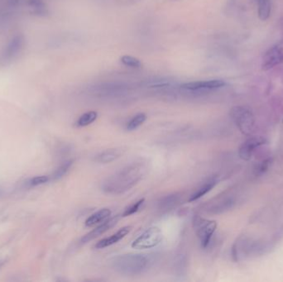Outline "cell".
<instances>
[{"label": "cell", "instance_id": "1", "mask_svg": "<svg viewBox=\"0 0 283 282\" xmlns=\"http://www.w3.org/2000/svg\"><path fill=\"white\" fill-rule=\"evenodd\" d=\"M145 165L134 162L108 177L102 185L103 191L108 194H120L138 184L145 175Z\"/></svg>", "mask_w": 283, "mask_h": 282}, {"label": "cell", "instance_id": "2", "mask_svg": "<svg viewBox=\"0 0 283 282\" xmlns=\"http://www.w3.org/2000/svg\"><path fill=\"white\" fill-rule=\"evenodd\" d=\"M150 258L142 254H123L111 259V266L117 273L124 276H137L148 270Z\"/></svg>", "mask_w": 283, "mask_h": 282}, {"label": "cell", "instance_id": "3", "mask_svg": "<svg viewBox=\"0 0 283 282\" xmlns=\"http://www.w3.org/2000/svg\"><path fill=\"white\" fill-rule=\"evenodd\" d=\"M26 45V40L22 34L15 35L2 47L0 52V67L12 64L22 54Z\"/></svg>", "mask_w": 283, "mask_h": 282}, {"label": "cell", "instance_id": "4", "mask_svg": "<svg viewBox=\"0 0 283 282\" xmlns=\"http://www.w3.org/2000/svg\"><path fill=\"white\" fill-rule=\"evenodd\" d=\"M229 115L235 125L244 135H249L253 132L255 118L251 109L246 106H234L230 109Z\"/></svg>", "mask_w": 283, "mask_h": 282}, {"label": "cell", "instance_id": "5", "mask_svg": "<svg viewBox=\"0 0 283 282\" xmlns=\"http://www.w3.org/2000/svg\"><path fill=\"white\" fill-rule=\"evenodd\" d=\"M23 0H0V32L7 30L22 8Z\"/></svg>", "mask_w": 283, "mask_h": 282}, {"label": "cell", "instance_id": "6", "mask_svg": "<svg viewBox=\"0 0 283 282\" xmlns=\"http://www.w3.org/2000/svg\"><path fill=\"white\" fill-rule=\"evenodd\" d=\"M193 228L199 238L202 248H207L211 240L212 236L216 230L217 223L214 220H209L195 215L193 218Z\"/></svg>", "mask_w": 283, "mask_h": 282}, {"label": "cell", "instance_id": "7", "mask_svg": "<svg viewBox=\"0 0 283 282\" xmlns=\"http://www.w3.org/2000/svg\"><path fill=\"white\" fill-rule=\"evenodd\" d=\"M163 238V232L160 228L151 227L136 238L131 246L134 249H151L159 245Z\"/></svg>", "mask_w": 283, "mask_h": 282}, {"label": "cell", "instance_id": "8", "mask_svg": "<svg viewBox=\"0 0 283 282\" xmlns=\"http://www.w3.org/2000/svg\"><path fill=\"white\" fill-rule=\"evenodd\" d=\"M283 63V50L281 45H276L272 47L264 54L262 62V70L264 71H269L274 67Z\"/></svg>", "mask_w": 283, "mask_h": 282}, {"label": "cell", "instance_id": "9", "mask_svg": "<svg viewBox=\"0 0 283 282\" xmlns=\"http://www.w3.org/2000/svg\"><path fill=\"white\" fill-rule=\"evenodd\" d=\"M226 86V82L223 80H209V81H195L182 85V88L186 91H211L223 88Z\"/></svg>", "mask_w": 283, "mask_h": 282}, {"label": "cell", "instance_id": "10", "mask_svg": "<svg viewBox=\"0 0 283 282\" xmlns=\"http://www.w3.org/2000/svg\"><path fill=\"white\" fill-rule=\"evenodd\" d=\"M119 219H120V215H116L109 218V219L108 218L107 220L103 221V223H101V224H99L98 227H96L94 229L86 234L82 238V243H89L91 241L94 240V238H98L99 236L106 233L107 231L109 230L110 228H113L118 223Z\"/></svg>", "mask_w": 283, "mask_h": 282}, {"label": "cell", "instance_id": "11", "mask_svg": "<svg viewBox=\"0 0 283 282\" xmlns=\"http://www.w3.org/2000/svg\"><path fill=\"white\" fill-rule=\"evenodd\" d=\"M266 143V139L261 138V137H254V138H249L239 147V157L244 161H249V160L251 159L254 150L256 149L257 147H261Z\"/></svg>", "mask_w": 283, "mask_h": 282}, {"label": "cell", "instance_id": "12", "mask_svg": "<svg viewBox=\"0 0 283 282\" xmlns=\"http://www.w3.org/2000/svg\"><path fill=\"white\" fill-rule=\"evenodd\" d=\"M132 230L131 226H125L120 228L117 233H114L113 235H111L108 238H103L98 241V243L94 245L96 249H102V248H107L109 246L113 245L115 243H118L119 241L122 240L123 238H125L128 233H130Z\"/></svg>", "mask_w": 283, "mask_h": 282}, {"label": "cell", "instance_id": "13", "mask_svg": "<svg viewBox=\"0 0 283 282\" xmlns=\"http://www.w3.org/2000/svg\"><path fill=\"white\" fill-rule=\"evenodd\" d=\"M234 201L231 199H215L213 201L207 203L205 205V211L210 213H220L226 211L232 208Z\"/></svg>", "mask_w": 283, "mask_h": 282}, {"label": "cell", "instance_id": "14", "mask_svg": "<svg viewBox=\"0 0 283 282\" xmlns=\"http://www.w3.org/2000/svg\"><path fill=\"white\" fill-rule=\"evenodd\" d=\"M123 154V150L122 148H111V149H107L100 152L99 154L96 156L94 160L98 163L107 164V163H110L118 159L119 157H122Z\"/></svg>", "mask_w": 283, "mask_h": 282}, {"label": "cell", "instance_id": "15", "mask_svg": "<svg viewBox=\"0 0 283 282\" xmlns=\"http://www.w3.org/2000/svg\"><path fill=\"white\" fill-rule=\"evenodd\" d=\"M111 213L112 212H111L110 209H107V208L99 209L87 218L86 223H85L86 226L92 228V227L97 225L98 223H103V221L107 220L109 218Z\"/></svg>", "mask_w": 283, "mask_h": 282}, {"label": "cell", "instance_id": "16", "mask_svg": "<svg viewBox=\"0 0 283 282\" xmlns=\"http://www.w3.org/2000/svg\"><path fill=\"white\" fill-rule=\"evenodd\" d=\"M217 182H217V180L215 179V178L209 179L208 182L202 185L201 187H199V188L189 197L188 202L196 201L198 199H200L201 197L205 195L207 193H209V192L216 186Z\"/></svg>", "mask_w": 283, "mask_h": 282}, {"label": "cell", "instance_id": "17", "mask_svg": "<svg viewBox=\"0 0 283 282\" xmlns=\"http://www.w3.org/2000/svg\"><path fill=\"white\" fill-rule=\"evenodd\" d=\"M27 7L32 14L44 17L48 13V8L43 0H27Z\"/></svg>", "mask_w": 283, "mask_h": 282}, {"label": "cell", "instance_id": "18", "mask_svg": "<svg viewBox=\"0 0 283 282\" xmlns=\"http://www.w3.org/2000/svg\"><path fill=\"white\" fill-rule=\"evenodd\" d=\"M258 2V14L262 21L269 19L271 14V0H256Z\"/></svg>", "mask_w": 283, "mask_h": 282}, {"label": "cell", "instance_id": "19", "mask_svg": "<svg viewBox=\"0 0 283 282\" xmlns=\"http://www.w3.org/2000/svg\"><path fill=\"white\" fill-rule=\"evenodd\" d=\"M97 117H98V113L97 112H95V111H89V112H87L84 114H82L78 118V120L76 123V125H77V127H79V128H83V127L91 125L92 123H94V121L97 119Z\"/></svg>", "mask_w": 283, "mask_h": 282}, {"label": "cell", "instance_id": "20", "mask_svg": "<svg viewBox=\"0 0 283 282\" xmlns=\"http://www.w3.org/2000/svg\"><path fill=\"white\" fill-rule=\"evenodd\" d=\"M147 120V115L144 113H139L133 116L130 120L128 121L126 126L127 130L133 131L136 130L137 128H139L141 125H143Z\"/></svg>", "mask_w": 283, "mask_h": 282}, {"label": "cell", "instance_id": "21", "mask_svg": "<svg viewBox=\"0 0 283 282\" xmlns=\"http://www.w3.org/2000/svg\"><path fill=\"white\" fill-rule=\"evenodd\" d=\"M120 62L124 67H128L131 69L138 70L143 67V63L137 57H132V56H123L120 57Z\"/></svg>", "mask_w": 283, "mask_h": 282}, {"label": "cell", "instance_id": "22", "mask_svg": "<svg viewBox=\"0 0 283 282\" xmlns=\"http://www.w3.org/2000/svg\"><path fill=\"white\" fill-rule=\"evenodd\" d=\"M72 165H73V161H72V160H69V161H67V162H64V163H63L62 166H60V167L55 171L54 173L51 176V179H52V181H57V180L62 178V177H64L65 175H67V172H69V170L71 169Z\"/></svg>", "mask_w": 283, "mask_h": 282}, {"label": "cell", "instance_id": "23", "mask_svg": "<svg viewBox=\"0 0 283 282\" xmlns=\"http://www.w3.org/2000/svg\"><path fill=\"white\" fill-rule=\"evenodd\" d=\"M50 181H52V179H51V177H49V176H38V177H35L28 180L26 182V185L28 187H39V186H42V185L46 184L47 182H49Z\"/></svg>", "mask_w": 283, "mask_h": 282}, {"label": "cell", "instance_id": "24", "mask_svg": "<svg viewBox=\"0 0 283 282\" xmlns=\"http://www.w3.org/2000/svg\"><path fill=\"white\" fill-rule=\"evenodd\" d=\"M179 200H180V196H178L177 194L169 195V196L164 198L161 201V207L165 209H171V208L175 206L176 204L179 202Z\"/></svg>", "mask_w": 283, "mask_h": 282}, {"label": "cell", "instance_id": "25", "mask_svg": "<svg viewBox=\"0 0 283 282\" xmlns=\"http://www.w3.org/2000/svg\"><path fill=\"white\" fill-rule=\"evenodd\" d=\"M144 199H141L138 201L133 203V204H131L129 206L127 207L124 211L122 213V217H128V216L133 215V213H137V212L139 210L140 207L143 205V203H144Z\"/></svg>", "mask_w": 283, "mask_h": 282}, {"label": "cell", "instance_id": "26", "mask_svg": "<svg viewBox=\"0 0 283 282\" xmlns=\"http://www.w3.org/2000/svg\"><path fill=\"white\" fill-rule=\"evenodd\" d=\"M272 162H273L272 158H268V159L264 160L263 162H260L254 170L255 175L256 176H262V175L264 174L269 170V167L271 166Z\"/></svg>", "mask_w": 283, "mask_h": 282}, {"label": "cell", "instance_id": "27", "mask_svg": "<svg viewBox=\"0 0 283 282\" xmlns=\"http://www.w3.org/2000/svg\"><path fill=\"white\" fill-rule=\"evenodd\" d=\"M280 27H281L282 32H283V18L280 20Z\"/></svg>", "mask_w": 283, "mask_h": 282}]
</instances>
